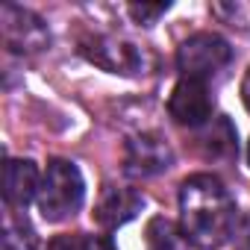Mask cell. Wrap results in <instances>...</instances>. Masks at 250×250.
<instances>
[{
	"label": "cell",
	"instance_id": "obj_7",
	"mask_svg": "<svg viewBox=\"0 0 250 250\" xmlns=\"http://www.w3.org/2000/svg\"><path fill=\"white\" fill-rule=\"evenodd\" d=\"M168 115L188 130H200L215 118V97L209 91V83L180 77L171 97H168Z\"/></svg>",
	"mask_w": 250,
	"mask_h": 250
},
{
	"label": "cell",
	"instance_id": "obj_5",
	"mask_svg": "<svg viewBox=\"0 0 250 250\" xmlns=\"http://www.w3.org/2000/svg\"><path fill=\"white\" fill-rule=\"evenodd\" d=\"M83 53L88 62H94L97 68L109 71V74H145L147 68V53L145 47H139L130 39L121 36H91L88 42H83Z\"/></svg>",
	"mask_w": 250,
	"mask_h": 250
},
{
	"label": "cell",
	"instance_id": "obj_9",
	"mask_svg": "<svg viewBox=\"0 0 250 250\" xmlns=\"http://www.w3.org/2000/svg\"><path fill=\"white\" fill-rule=\"evenodd\" d=\"M42 171L33 159H6L3 165V200L12 212L27 209L39 197Z\"/></svg>",
	"mask_w": 250,
	"mask_h": 250
},
{
	"label": "cell",
	"instance_id": "obj_12",
	"mask_svg": "<svg viewBox=\"0 0 250 250\" xmlns=\"http://www.w3.org/2000/svg\"><path fill=\"white\" fill-rule=\"evenodd\" d=\"M171 6L168 3H153V6H147V3H133V6H127V12H130V18L136 21V24H142V27H150V24H156L165 12H168Z\"/></svg>",
	"mask_w": 250,
	"mask_h": 250
},
{
	"label": "cell",
	"instance_id": "obj_1",
	"mask_svg": "<svg viewBox=\"0 0 250 250\" xmlns=\"http://www.w3.org/2000/svg\"><path fill=\"white\" fill-rule=\"evenodd\" d=\"M238 229V206L212 174H191L180 186V232L194 250H218Z\"/></svg>",
	"mask_w": 250,
	"mask_h": 250
},
{
	"label": "cell",
	"instance_id": "obj_8",
	"mask_svg": "<svg viewBox=\"0 0 250 250\" xmlns=\"http://www.w3.org/2000/svg\"><path fill=\"white\" fill-rule=\"evenodd\" d=\"M145 206V197L130 188V186H106L100 191V200L94 206V221L103 229H118L124 224H130Z\"/></svg>",
	"mask_w": 250,
	"mask_h": 250
},
{
	"label": "cell",
	"instance_id": "obj_14",
	"mask_svg": "<svg viewBox=\"0 0 250 250\" xmlns=\"http://www.w3.org/2000/svg\"><path fill=\"white\" fill-rule=\"evenodd\" d=\"M44 250H77V232L74 235H56Z\"/></svg>",
	"mask_w": 250,
	"mask_h": 250
},
{
	"label": "cell",
	"instance_id": "obj_3",
	"mask_svg": "<svg viewBox=\"0 0 250 250\" xmlns=\"http://www.w3.org/2000/svg\"><path fill=\"white\" fill-rule=\"evenodd\" d=\"M232 62V47L218 33H194L177 47V71L188 80L212 83Z\"/></svg>",
	"mask_w": 250,
	"mask_h": 250
},
{
	"label": "cell",
	"instance_id": "obj_16",
	"mask_svg": "<svg viewBox=\"0 0 250 250\" xmlns=\"http://www.w3.org/2000/svg\"><path fill=\"white\" fill-rule=\"evenodd\" d=\"M3 250H27V244H21V241L15 238V232L6 229V235H3Z\"/></svg>",
	"mask_w": 250,
	"mask_h": 250
},
{
	"label": "cell",
	"instance_id": "obj_15",
	"mask_svg": "<svg viewBox=\"0 0 250 250\" xmlns=\"http://www.w3.org/2000/svg\"><path fill=\"white\" fill-rule=\"evenodd\" d=\"M241 103H244V109L250 112V68H247L244 77H241Z\"/></svg>",
	"mask_w": 250,
	"mask_h": 250
},
{
	"label": "cell",
	"instance_id": "obj_10",
	"mask_svg": "<svg viewBox=\"0 0 250 250\" xmlns=\"http://www.w3.org/2000/svg\"><path fill=\"white\" fill-rule=\"evenodd\" d=\"M203 130V153L209 159H232L238 145H235V130L224 115H215Z\"/></svg>",
	"mask_w": 250,
	"mask_h": 250
},
{
	"label": "cell",
	"instance_id": "obj_6",
	"mask_svg": "<svg viewBox=\"0 0 250 250\" xmlns=\"http://www.w3.org/2000/svg\"><path fill=\"white\" fill-rule=\"evenodd\" d=\"M174 165V150L159 133H136L124 145V174L133 180L159 177Z\"/></svg>",
	"mask_w": 250,
	"mask_h": 250
},
{
	"label": "cell",
	"instance_id": "obj_2",
	"mask_svg": "<svg viewBox=\"0 0 250 250\" xmlns=\"http://www.w3.org/2000/svg\"><path fill=\"white\" fill-rule=\"evenodd\" d=\"M85 200V180L80 168L71 159H50L47 168L42 171V186H39V212L44 221H65L80 212Z\"/></svg>",
	"mask_w": 250,
	"mask_h": 250
},
{
	"label": "cell",
	"instance_id": "obj_17",
	"mask_svg": "<svg viewBox=\"0 0 250 250\" xmlns=\"http://www.w3.org/2000/svg\"><path fill=\"white\" fill-rule=\"evenodd\" d=\"M247 162H250V142H247Z\"/></svg>",
	"mask_w": 250,
	"mask_h": 250
},
{
	"label": "cell",
	"instance_id": "obj_13",
	"mask_svg": "<svg viewBox=\"0 0 250 250\" xmlns=\"http://www.w3.org/2000/svg\"><path fill=\"white\" fill-rule=\"evenodd\" d=\"M77 250H118L112 244L109 235H88V232H77Z\"/></svg>",
	"mask_w": 250,
	"mask_h": 250
},
{
	"label": "cell",
	"instance_id": "obj_11",
	"mask_svg": "<svg viewBox=\"0 0 250 250\" xmlns=\"http://www.w3.org/2000/svg\"><path fill=\"white\" fill-rule=\"evenodd\" d=\"M180 241H186V238L171 221H165V218L150 221V227H147V247L150 250H180Z\"/></svg>",
	"mask_w": 250,
	"mask_h": 250
},
{
	"label": "cell",
	"instance_id": "obj_4",
	"mask_svg": "<svg viewBox=\"0 0 250 250\" xmlns=\"http://www.w3.org/2000/svg\"><path fill=\"white\" fill-rule=\"evenodd\" d=\"M0 36H3L6 50L15 56H33L50 47L47 21L33 9L15 6V3L0 6Z\"/></svg>",
	"mask_w": 250,
	"mask_h": 250
}]
</instances>
